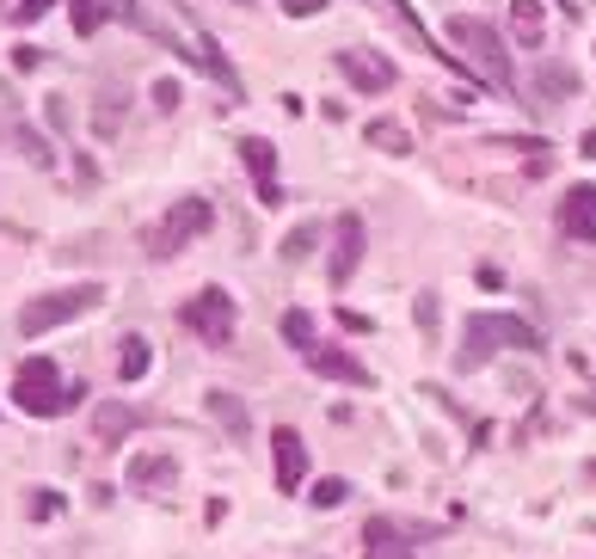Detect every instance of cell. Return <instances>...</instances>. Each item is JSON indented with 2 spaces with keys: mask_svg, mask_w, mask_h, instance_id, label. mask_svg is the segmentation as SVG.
Segmentation results:
<instances>
[{
  "mask_svg": "<svg viewBox=\"0 0 596 559\" xmlns=\"http://www.w3.org/2000/svg\"><path fill=\"white\" fill-rule=\"evenodd\" d=\"M13 400L32 412V419H56L62 412V400H68V388H62V369L49 357H32V363H19L13 369Z\"/></svg>",
  "mask_w": 596,
  "mask_h": 559,
  "instance_id": "cell-5",
  "label": "cell"
},
{
  "mask_svg": "<svg viewBox=\"0 0 596 559\" xmlns=\"http://www.w3.org/2000/svg\"><path fill=\"white\" fill-rule=\"evenodd\" d=\"M535 93H541V99H565V93H578V75H572L565 62H548L541 75H535Z\"/></svg>",
  "mask_w": 596,
  "mask_h": 559,
  "instance_id": "cell-19",
  "label": "cell"
},
{
  "mask_svg": "<svg viewBox=\"0 0 596 559\" xmlns=\"http://www.w3.org/2000/svg\"><path fill=\"white\" fill-rule=\"evenodd\" d=\"M209 221H216V209H209V197H179L173 209H167V221H160L141 247H148V259H173L185 240H197V233H209Z\"/></svg>",
  "mask_w": 596,
  "mask_h": 559,
  "instance_id": "cell-4",
  "label": "cell"
},
{
  "mask_svg": "<svg viewBox=\"0 0 596 559\" xmlns=\"http://www.w3.org/2000/svg\"><path fill=\"white\" fill-rule=\"evenodd\" d=\"M369 136V148H388V155H412V136L400 124H388V117H376V124L363 129Z\"/></svg>",
  "mask_w": 596,
  "mask_h": 559,
  "instance_id": "cell-20",
  "label": "cell"
},
{
  "mask_svg": "<svg viewBox=\"0 0 596 559\" xmlns=\"http://www.w3.org/2000/svg\"><path fill=\"white\" fill-rule=\"evenodd\" d=\"M141 424H154L148 412H136V406H124V400H105L93 412V443H105V449H117L129 431H141Z\"/></svg>",
  "mask_w": 596,
  "mask_h": 559,
  "instance_id": "cell-11",
  "label": "cell"
},
{
  "mask_svg": "<svg viewBox=\"0 0 596 559\" xmlns=\"http://www.w3.org/2000/svg\"><path fill=\"white\" fill-rule=\"evenodd\" d=\"M449 44H461L473 56V68L498 87V93H517V80H511V49H504V37L492 32L486 19H473V13H456L449 19Z\"/></svg>",
  "mask_w": 596,
  "mask_h": 559,
  "instance_id": "cell-2",
  "label": "cell"
},
{
  "mask_svg": "<svg viewBox=\"0 0 596 559\" xmlns=\"http://www.w3.org/2000/svg\"><path fill=\"white\" fill-rule=\"evenodd\" d=\"M68 7H74V32L80 37H93L99 25H105V7H99V0H68Z\"/></svg>",
  "mask_w": 596,
  "mask_h": 559,
  "instance_id": "cell-23",
  "label": "cell"
},
{
  "mask_svg": "<svg viewBox=\"0 0 596 559\" xmlns=\"http://www.w3.org/2000/svg\"><path fill=\"white\" fill-rule=\"evenodd\" d=\"M49 7H56V0H19V19H44Z\"/></svg>",
  "mask_w": 596,
  "mask_h": 559,
  "instance_id": "cell-32",
  "label": "cell"
},
{
  "mask_svg": "<svg viewBox=\"0 0 596 559\" xmlns=\"http://www.w3.org/2000/svg\"><path fill=\"white\" fill-rule=\"evenodd\" d=\"M124 480H129V492H154L160 498V492H173L179 486V461L173 455H136Z\"/></svg>",
  "mask_w": 596,
  "mask_h": 559,
  "instance_id": "cell-13",
  "label": "cell"
},
{
  "mask_svg": "<svg viewBox=\"0 0 596 559\" xmlns=\"http://www.w3.org/2000/svg\"><path fill=\"white\" fill-rule=\"evenodd\" d=\"M185 327L197 332L204 344H228L234 339V301H228V289H197V296L185 301Z\"/></svg>",
  "mask_w": 596,
  "mask_h": 559,
  "instance_id": "cell-6",
  "label": "cell"
},
{
  "mask_svg": "<svg viewBox=\"0 0 596 559\" xmlns=\"http://www.w3.org/2000/svg\"><path fill=\"white\" fill-rule=\"evenodd\" d=\"M32 516H37V523L62 516V492H32Z\"/></svg>",
  "mask_w": 596,
  "mask_h": 559,
  "instance_id": "cell-26",
  "label": "cell"
},
{
  "mask_svg": "<svg viewBox=\"0 0 596 559\" xmlns=\"http://www.w3.org/2000/svg\"><path fill=\"white\" fill-rule=\"evenodd\" d=\"M473 277H480V289H504V271H498V264H480Z\"/></svg>",
  "mask_w": 596,
  "mask_h": 559,
  "instance_id": "cell-31",
  "label": "cell"
},
{
  "mask_svg": "<svg viewBox=\"0 0 596 559\" xmlns=\"http://www.w3.org/2000/svg\"><path fill=\"white\" fill-rule=\"evenodd\" d=\"M511 19H517L523 44H541V37H548V13H541V0H511Z\"/></svg>",
  "mask_w": 596,
  "mask_h": 559,
  "instance_id": "cell-18",
  "label": "cell"
},
{
  "mask_svg": "<svg viewBox=\"0 0 596 559\" xmlns=\"http://www.w3.org/2000/svg\"><path fill=\"white\" fill-rule=\"evenodd\" d=\"M363 547H369V559H412V547L400 541V528H388L381 516L363 528Z\"/></svg>",
  "mask_w": 596,
  "mask_h": 559,
  "instance_id": "cell-16",
  "label": "cell"
},
{
  "mask_svg": "<svg viewBox=\"0 0 596 559\" xmlns=\"http://www.w3.org/2000/svg\"><path fill=\"white\" fill-rule=\"evenodd\" d=\"M314 240H320L314 228H296L289 240H283V259H289V264H296V259H308V252H314Z\"/></svg>",
  "mask_w": 596,
  "mask_h": 559,
  "instance_id": "cell-24",
  "label": "cell"
},
{
  "mask_svg": "<svg viewBox=\"0 0 596 559\" xmlns=\"http://www.w3.org/2000/svg\"><path fill=\"white\" fill-rule=\"evenodd\" d=\"M240 7H247V0H240Z\"/></svg>",
  "mask_w": 596,
  "mask_h": 559,
  "instance_id": "cell-34",
  "label": "cell"
},
{
  "mask_svg": "<svg viewBox=\"0 0 596 559\" xmlns=\"http://www.w3.org/2000/svg\"><path fill=\"white\" fill-rule=\"evenodd\" d=\"M283 339L296 344V351H314V320H308L301 308H289L283 313Z\"/></svg>",
  "mask_w": 596,
  "mask_h": 559,
  "instance_id": "cell-22",
  "label": "cell"
},
{
  "mask_svg": "<svg viewBox=\"0 0 596 559\" xmlns=\"http://www.w3.org/2000/svg\"><path fill=\"white\" fill-rule=\"evenodd\" d=\"M560 233H565V240L596 247V185H572L560 197Z\"/></svg>",
  "mask_w": 596,
  "mask_h": 559,
  "instance_id": "cell-9",
  "label": "cell"
},
{
  "mask_svg": "<svg viewBox=\"0 0 596 559\" xmlns=\"http://www.w3.org/2000/svg\"><path fill=\"white\" fill-rule=\"evenodd\" d=\"M124 117H129V80L124 75H105V80H99V93H93V136L99 141L124 136Z\"/></svg>",
  "mask_w": 596,
  "mask_h": 559,
  "instance_id": "cell-7",
  "label": "cell"
},
{
  "mask_svg": "<svg viewBox=\"0 0 596 559\" xmlns=\"http://www.w3.org/2000/svg\"><path fill=\"white\" fill-rule=\"evenodd\" d=\"M363 216H339V233H332V283L345 289L351 277H357V264H363Z\"/></svg>",
  "mask_w": 596,
  "mask_h": 559,
  "instance_id": "cell-10",
  "label": "cell"
},
{
  "mask_svg": "<svg viewBox=\"0 0 596 559\" xmlns=\"http://www.w3.org/2000/svg\"><path fill=\"white\" fill-rule=\"evenodd\" d=\"M44 111H49V124L62 129V136H68V129H74V124H68L74 111H68V99H62V93H49V99H44Z\"/></svg>",
  "mask_w": 596,
  "mask_h": 559,
  "instance_id": "cell-27",
  "label": "cell"
},
{
  "mask_svg": "<svg viewBox=\"0 0 596 559\" xmlns=\"http://www.w3.org/2000/svg\"><path fill=\"white\" fill-rule=\"evenodd\" d=\"M339 75L357 87V93H388L393 87V62L376 49H339Z\"/></svg>",
  "mask_w": 596,
  "mask_h": 559,
  "instance_id": "cell-8",
  "label": "cell"
},
{
  "mask_svg": "<svg viewBox=\"0 0 596 559\" xmlns=\"http://www.w3.org/2000/svg\"><path fill=\"white\" fill-rule=\"evenodd\" d=\"M345 498H351V486H345V480H320V486H314V504H320V511L345 504Z\"/></svg>",
  "mask_w": 596,
  "mask_h": 559,
  "instance_id": "cell-25",
  "label": "cell"
},
{
  "mask_svg": "<svg viewBox=\"0 0 596 559\" xmlns=\"http://www.w3.org/2000/svg\"><path fill=\"white\" fill-rule=\"evenodd\" d=\"M19 141H25V155H32L37 167H49V141H44V136H32V129H19Z\"/></svg>",
  "mask_w": 596,
  "mask_h": 559,
  "instance_id": "cell-29",
  "label": "cell"
},
{
  "mask_svg": "<svg viewBox=\"0 0 596 559\" xmlns=\"http://www.w3.org/2000/svg\"><path fill=\"white\" fill-rule=\"evenodd\" d=\"M148 363H154V344L129 332L124 351H117V375H124V381H141V375H148Z\"/></svg>",
  "mask_w": 596,
  "mask_h": 559,
  "instance_id": "cell-17",
  "label": "cell"
},
{
  "mask_svg": "<svg viewBox=\"0 0 596 559\" xmlns=\"http://www.w3.org/2000/svg\"><path fill=\"white\" fill-rule=\"evenodd\" d=\"M179 99H185L179 93V80H154V105L160 111H179Z\"/></svg>",
  "mask_w": 596,
  "mask_h": 559,
  "instance_id": "cell-28",
  "label": "cell"
},
{
  "mask_svg": "<svg viewBox=\"0 0 596 559\" xmlns=\"http://www.w3.org/2000/svg\"><path fill=\"white\" fill-rule=\"evenodd\" d=\"M99 296H105L99 283H74V289H49V296L25 301V313H19V332H25V339H44V332L68 327L74 313L99 308Z\"/></svg>",
  "mask_w": 596,
  "mask_h": 559,
  "instance_id": "cell-3",
  "label": "cell"
},
{
  "mask_svg": "<svg viewBox=\"0 0 596 559\" xmlns=\"http://www.w3.org/2000/svg\"><path fill=\"white\" fill-rule=\"evenodd\" d=\"M541 327L535 320H517V313H480L468 320V339H461V369H480L498 351H541Z\"/></svg>",
  "mask_w": 596,
  "mask_h": 559,
  "instance_id": "cell-1",
  "label": "cell"
},
{
  "mask_svg": "<svg viewBox=\"0 0 596 559\" xmlns=\"http://www.w3.org/2000/svg\"><path fill=\"white\" fill-rule=\"evenodd\" d=\"M308 363H314V375H326V381H351V388H369V381H376V375L363 369L357 357H351V351H308Z\"/></svg>",
  "mask_w": 596,
  "mask_h": 559,
  "instance_id": "cell-15",
  "label": "cell"
},
{
  "mask_svg": "<svg viewBox=\"0 0 596 559\" xmlns=\"http://www.w3.org/2000/svg\"><path fill=\"white\" fill-rule=\"evenodd\" d=\"M320 7H326V0H283V13H289V19H314Z\"/></svg>",
  "mask_w": 596,
  "mask_h": 559,
  "instance_id": "cell-30",
  "label": "cell"
},
{
  "mask_svg": "<svg viewBox=\"0 0 596 559\" xmlns=\"http://www.w3.org/2000/svg\"><path fill=\"white\" fill-rule=\"evenodd\" d=\"M271 455H277V486L283 492H296V486L308 480V449H301V436L289 431V424L271 431Z\"/></svg>",
  "mask_w": 596,
  "mask_h": 559,
  "instance_id": "cell-12",
  "label": "cell"
},
{
  "mask_svg": "<svg viewBox=\"0 0 596 559\" xmlns=\"http://www.w3.org/2000/svg\"><path fill=\"white\" fill-rule=\"evenodd\" d=\"M173 7H191V0H173Z\"/></svg>",
  "mask_w": 596,
  "mask_h": 559,
  "instance_id": "cell-33",
  "label": "cell"
},
{
  "mask_svg": "<svg viewBox=\"0 0 596 559\" xmlns=\"http://www.w3.org/2000/svg\"><path fill=\"white\" fill-rule=\"evenodd\" d=\"M204 406H209V412H216L221 424H228V431H247V406H240L234 393H221V388H216V393H209Z\"/></svg>",
  "mask_w": 596,
  "mask_h": 559,
  "instance_id": "cell-21",
  "label": "cell"
},
{
  "mask_svg": "<svg viewBox=\"0 0 596 559\" xmlns=\"http://www.w3.org/2000/svg\"><path fill=\"white\" fill-rule=\"evenodd\" d=\"M240 160H247V172L259 179V197L277 203V148H271L265 136H247L240 141Z\"/></svg>",
  "mask_w": 596,
  "mask_h": 559,
  "instance_id": "cell-14",
  "label": "cell"
}]
</instances>
